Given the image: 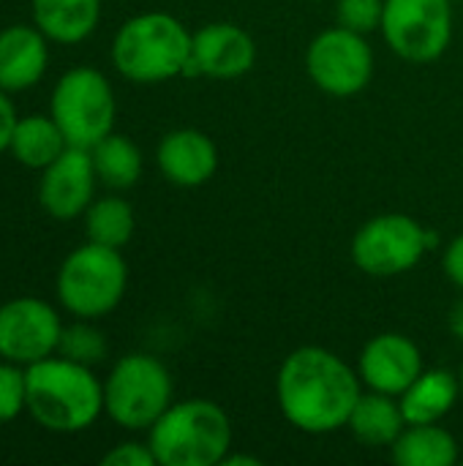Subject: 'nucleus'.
Wrapping results in <instances>:
<instances>
[{
  "instance_id": "nucleus-1",
  "label": "nucleus",
  "mask_w": 463,
  "mask_h": 466,
  "mask_svg": "<svg viewBox=\"0 0 463 466\" xmlns=\"http://www.w3.org/2000/svg\"><path fill=\"white\" fill-rule=\"evenodd\" d=\"M363 396L357 369L325 347H297L276 377V401L284 420L303 434H333L347 429Z\"/></svg>"
},
{
  "instance_id": "nucleus-2",
  "label": "nucleus",
  "mask_w": 463,
  "mask_h": 466,
  "mask_svg": "<svg viewBox=\"0 0 463 466\" xmlns=\"http://www.w3.org/2000/svg\"><path fill=\"white\" fill-rule=\"evenodd\" d=\"M27 412L55 434H76L90 429L104 412V382L90 366L52 355L25 369Z\"/></svg>"
},
{
  "instance_id": "nucleus-3",
  "label": "nucleus",
  "mask_w": 463,
  "mask_h": 466,
  "mask_svg": "<svg viewBox=\"0 0 463 466\" xmlns=\"http://www.w3.org/2000/svg\"><path fill=\"white\" fill-rule=\"evenodd\" d=\"M191 30L166 11H145L123 22L112 38V66L128 82L158 85L186 74Z\"/></svg>"
},
{
  "instance_id": "nucleus-4",
  "label": "nucleus",
  "mask_w": 463,
  "mask_h": 466,
  "mask_svg": "<svg viewBox=\"0 0 463 466\" xmlns=\"http://www.w3.org/2000/svg\"><path fill=\"white\" fill-rule=\"evenodd\" d=\"M158 466H218L232 451V420L210 399L172 401L147 429Z\"/></svg>"
},
{
  "instance_id": "nucleus-5",
  "label": "nucleus",
  "mask_w": 463,
  "mask_h": 466,
  "mask_svg": "<svg viewBox=\"0 0 463 466\" xmlns=\"http://www.w3.org/2000/svg\"><path fill=\"white\" fill-rule=\"evenodd\" d=\"M57 300L76 319H101L112 314L128 287V265L120 248L85 243L74 248L57 270Z\"/></svg>"
},
{
  "instance_id": "nucleus-6",
  "label": "nucleus",
  "mask_w": 463,
  "mask_h": 466,
  "mask_svg": "<svg viewBox=\"0 0 463 466\" xmlns=\"http://www.w3.org/2000/svg\"><path fill=\"white\" fill-rule=\"evenodd\" d=\"M169 369L147 355L120 358L104 380V412L126 431H147L175 401Z\"/></svg>"
},
{
  "instance_id": "nucleus-7",
  "label": "nucleus",
  "mask_w": 463,
  "mask_h": 466,
  "mask_svg": "<svg viewBox=\"0 0 463 466\" xmlns=\"http://www.w3.org/2000/svg\"><path fill=\"white\" fill-rule=\"evenodd\" d=\"M49 115L71 147H93L115 131L117 101L109 79L93 66L68 68L49 98Z\"/></svg>"
},
{
  "instance_id": "nucleus-8",
  "label": "nucleus",
  "mask_w": 463,
  "mask_h": 466,
  "mask_svg": "<svg viewBox=\"0 0 463 466\" xmlns=\"http://www.w3.org/2000/svg\"><path fill=\"white\" fill-rule=\"evenodd\" d=\"M352 262L374 279L404 276L420 265L428 251L426 227L404 213H382L368 218L352 238Z\"/></svg>"
},
{
  "instance_id": "nucleus-9",
  "label": "nucleus",
  "mask_w": 463,
  "mask_h": 466,
  "mask_svg": "<svg viewBox=\"0 0 463 466\" xmlns=\"http://www.w3.org/2000/svg\"><path fill=\"white\" fill-rule=\"evenodd\" d=\"M306 71L322 93L352 98L374 79V49L366 35L336 25L311 38L306 49Z\"/></svg>"
},
{
  "instance_id": "nucleus-10",
  "label": "nucleus",
  "mask_w": 463,
  "mask_h": 466,
  "mask_svg": "<svg viewBox=\"0 0 463 466\" xmlns=\"http://www.w3.org/2000/svg\"><path fill=\"white\" fill-rule=\"evenodd\" d=\"M379 30L401 60L434 63L453 41L450 0H385Z\"/></svg>"
},
{
  "instance_id": "nucleus-11",
  "label": "nucleus",
  "mask_w": 463,
  "mask_h": 466,
  "mask_svg": "<svg viewBox=\"0 0 463 466\" xmlns=\"http://www.w3.org/2000/svg\"><path fill=\"white\" fill-rule=\"evenodd\" d=\"M63 336L60 314L41 298H14L0 306V360L33 366L57 355Z\"/></svg>"
},
{
  "instance_id": "nucleus-12",
  "label": "nucleus",
  "mask_w": 463,
  "mask_h": 466,
  "mask_svg": "<svg viewBox=\"0 0 463 466\" xmlns=\"http://www.w3.org/2000/svg\"><path fill=\"white\" fill-rule=\"evenodd\" d=\"M257 63V44L251 33L235 22H210L191 33V57L183 76L240 79Z\"/></svg>"
},
{
  "instance_id": "nucleus-13",
  "label": "nucleus",
  "mask_w": 463,
  "mask_h": 466,
  "mask_svg": "<svg viewBox=\"0 0 463 466\" xmlns=\"http://www.w3.org/2000/svg\"><path fill=\"white\" fill-rule=\"evenodd\" d=\"M96 167L87 147H65L38 180V202L46 216L57 221H71L85 216L96 194Z\"/></svg>"
},
{
  "instance_id": "nucleus-14",
  "label": "nucleus",
  "mask_w": 463,
  "mask_h": 466,
  "mask_svg": "<svg viewBox=\"0 0 463 466\" xmlns=\"http://www.w3.org/2000/svg\"><path fill=\"white\" fill-rule=\"evenodd\" d=\"M423 371V352L404 333L374 336L357 358L363 388L388 396H401Z\"/></svg>"
},
{
  "instance_id": "nucleus-15",
  "label": "nucleus",
  "mask_w": 463,
  "mask_h": 466,
  "mask_svg": "<svg viewBox=\"0 0 463 466\" xmlns=\"http://www.w3.org/2000/svg\"><path fill=\"white\" fill-rule=\"evenodd\" d=\"M161 175L177 188H199L218 172V147L199 128H175L156 150Z\"/></svg>"
},
{
  "instance_id": "nucleus-16",
  "label": "nucleus",
  "mask_w": 463,
  "mask_h": 466,
  "mask_svg": "<svg viewBox=\"0 0 463 466\" xmlns=\"http://www.w3.org/2000/svg\"><path fill=\"white\" fill-rule=\"evenodd\" d=\"M46 35L35 25H8L0 30V87L19 93L38 85L49 66Z\"/></svg>"
},
{
  "instance_id": "nucleus-17",
  "label": "nucleus",
  "mask_w": 463,
  "mask_h": 466,
  "mask_svg": "<svg viewBox=\"0 0 463 466\" xmlns=\"http://www.w3.org/2000/svg\"><path fill=\"white\" fill-rule=\"evenodd\" d=\"M461 399V380L448 369H428L423 371L401 396V410L407 426L415 423H442L448 412Z\"/></svg>"
},
{
  "instance_id": "nucleus-18",
  "label": "nucleus",
  "mask_w": 463,
  "mask_h": 466,
  "mask_svg": "<svg viewBox=\"0 0 463 466\" xmlns=\"http://www.w3.org/2000/svg\"><path fill=\"white\" fill-rule=\"evenodd\" d=\"M347 429L366 448H390L407 429L398 396L368 390L357 399Z\"/></svg>"
},
{
  "instance_id": "nucleus-19",
  "label": "nucleus",
  "mask_w": 463,
  "mask_h": 466,
  "mask_svg": "<svg viewBox=\"0 0 463 466\" xmlns=\"http://www.w3.org/2000/svg\"><path fill=\"white\" fill-rule=\"evenodd\" d=\"M101 0H33V25L57 44H79L93 35Z\"/></svg>"
},
{
  "instance_id": "nucleus-20",
  "label": "nucleus",
  "mask_w": 463,
  "mask_h": 466,
  "mask_svg": "<svg viewBox=\"0 0 463 466\" xmlns=\"http://www.w3.org/2000/svg\"><path fill=\"white\" fill-rule=\"evenodd\" d=\"M390 456L398 466H453L458 461V442L439 423H415L390 445Z\"/></svg>"
},
{
  "instance_id": "nucleus-21",
  "label": "nucleus",
  "mask_w": 463,
  "mask_h": 466,
  "mask_svg": "<svg viewBox=\"0 0 463 466\" xmlns=\"http://www.w3.org/2000/svg\"><path fill=\"white\" fill-rule=\"evenodd\" d=\"M68 147L60 126L52 115H27L19 117L11 134L8 153L27 169H46Z\"/></svg>"
},
{
  "instance_id": "nucleus-22",
  "label": "nucleus",
  "mask_w": 463,
  "mask_h": 466,
  "mask_svg": "<svg viewBox=\"0 0 463 466\" xmlns=\"http://www.w3.org/2000/svg\"><path fill=\"white\" fill-rule=\"evenodd\" d=\"M98 180L112 191H128L142 177V150L126 134H106L90 147Z\"/></svg>"
},
{
  "instance_id": "nucleus-23",
  "label": "nucleus",
  "mask_w": 463,
  "mask_h": 466,
  "mask_svg": "<svg viewBox=\"0 0 463 466\" xmlns=\"http://www.w3.org/2000/svg\"><path fill=\"white\" fill-rule=\"evenodd\" d=\"M136 229L134 208L123 197H101L93 199L85 210V235L90 243H101L109 248H123Z\"/></svg>"
},
{
  "instance_id": "nucleus-24",
  "label": "nucleus",
  "mask_w": 463,
  "mask_h": 466,
  "mask_svg": "<svg viewBox=\"0 0 463 466\" xmlns=\"http://www.w3.org/2000/svg\"><path fill=\"white\" fill-rule=\"evenodd\" d=\"M57 355L93 369L106 355V339H104V333L98 328L90 325V319H79V322L63 328Z\"/></svg>"
},
{
  "instance_id": "nucleus-25",
  "label": "nucleus",
  "mask_w": 463,
  "mask_h": 466,
  "mask_svg": "<svg viewBox=\"0 0 463 466\" xmlns=\"http://www.w3.org/2000/svg\"><path fill=\"white\" fill-rule=\"evenodd\" d=\"M27 412V380L25 366L0 360V426Z\"/></svg>"
},
{
  "instance_id": "nucleus-26",
  "label": "nucleus",
  "mask_w": 463,
  "mask_h": 466,
  "mask_svg": "<svg viewBox=\"0 0 463 466\" xmlns=\"http://www.w3.org/2000/svg\"><path fill=\"white\" fill-rule=\"evenodd\" d=\"M385 0H338L336 19L341 27L368 35L382 27Z\"/></svg>"
},
{
  "instance_id": "nucleus-27",
  "label": "nucleus",
  "mask_w": 463,
  "mask_h": 466,
  "mask_svg": "<svg viewBox=\"0 0 463 466\" xmlns=\"http://www.w3.org/2000/svg\"><path fill=\"white\" fill-rule=\"evenodd\" d=\"M104 466H156V456L150 451V445L145 442H120L115 445L104 459H101Z\"/></svg>"
},
{
  "instance_id": "nucleus-28",
  "label": "nucleus",
  "mask_w": 463,
  "mask_h": 466,
  "mask_svg": "<svg viewBox=\"0 0 463 466\" xmlns=\"http://www.w3.org/2000/svg\"><path fill=\"white\" fill-rule=\"evenodd\" d=\"M442 265H445L448 279H450L458 289H463V235L453 238V240L448 243Z\"/></svg>"
},
{
  "instance_id": "nucleus-29",
  "label": "nucleus",
  "mask_w": 463,
  "mask_h": 466,
  "mask_svg": "<svg viewBox=\"0 0 463 466\" xmlns=\"http://www.w3.org/2000/svg\"><path fill=\"white\" fill-rule=\"evenodd\" d=\"M16 120H19V117H16V106H14V101H11V96L0 87V153L8 150Z\"/></svg>"
},
{
  "instance_id": "nucleus-30",
  "label": "nucleus",
  "mask_w": 463,
  "mask_h": 466,
  "mask_svg": "<svg viewBox=\"0 0 463 466\" xmlns=\"http://www.w3.org/2000/svg\"><path fill=\"white\" fill-rule=\"evenodd\" d=\"M448 328H450V336L463 344V298H458L453 306H450V314H448Z\"/></svg>"
},
{
  "instance_id": "nucleus-31",
  "label": "nucleus",
  "mask_w": 463,
  "mask_h": 466,
  "mask_svg": "<svg viewBox=\"0 0 463 466\" xmlns=\"http://www.w3.org/2000/svg\"><path fill=\"white\" fill-rule=\"evenodd\" d=\"M240 464H243V466H259L262 461H259V459H254V456H235V453L229 451V453L224 456V461H221L218 466H240Z\"/></svg>"
},
{
  "instance_id": "nucleus-32",
  "label": "nucleus",
  "mask_w": 463,
  "mask_h": 466,
  "mask_svg": "<svg viewBox=\"0 0 463 466\" xmlns=\"http://www.w3.org/2000/svg\"><path fill=\"white\" fill-rule=\"evenodd\" d=\"M458 380H461V396H463V366H461V377H458Z\"/></svg>"
}]
</instances>
